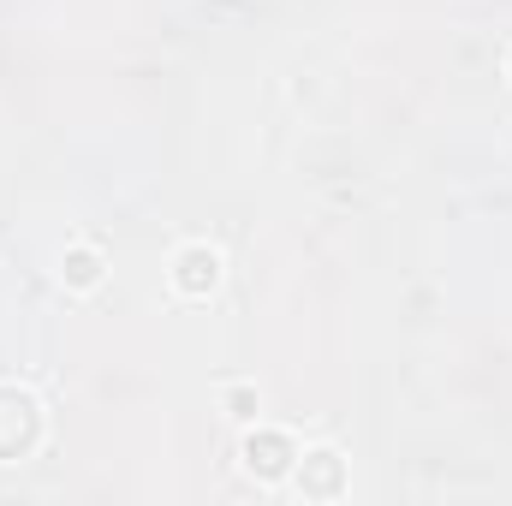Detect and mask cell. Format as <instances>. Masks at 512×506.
Segmentation results:
<instances>
[{
	"instance_id": "obj_2",
	"label": "cell",
	"mask_w": 512,
	"mask_h": 506,
	"mask_svg": "<svg viewBox=\"0 0 512 506\" xmlns=\"http://www.w3.org/2000/svg\"><path fill=\"white\" fill-rule=\"evenodd\" d=\"M298 435L292 429H274V423H245V441H239V471L262 483V489H280L286 477H292V465H298Z\"/></svg>"
},
{
	"instance_id": "obj_7",
	"label": "cell",
	"mask_w": 512,
	"mask_h": 506,
	"mask_svg": "<svg viewBox=\"0 0 512 506\" xmlns=\"http://www.w3.org/2000/svg\"><path fill=\"white\" fill-rule=\"evenodd\" d=\"M501 72H507V84H512V48H507V60H501Z\"/></svg>"
},
{
	"instance_id": "obj_4",
	"label": "cell",
	"mask_w": 512,
	"mask_h": 506,
	"mask_svg": "<svg viewBox=\"0 0 512 506\" xmlns=\"http://www.w3.org/2000/svg\"><path fill=\"white\" fill-rule=\"evenodd\" d=\"M286 483H292L304 501H340V495L352 489V465H346V453H340L334 441H316V447L298 453V465H292Z\"/></svg>"
},
{
	"instance_id": "obj_3",
	"label": "cell",
	"mask_w": 512,
	"mask_h": 506,
	"mask_svg": "<svg viewBox=\"0 0 512 506\" xmlns=\"http://www.w3.org/2000/svg\"><path fill=\"white\" fill-rule=\"evenodd\" d=\"M221 280H227V256H221V245H209V239L179 245L173 262H167V286H173V298H185V304H209V298L221 292Z\"/></svg>"
},
{
	"instance_id": "obj_5",
	"label": "cell",
	"mask_w": 512,
	"mask_h": 506,
	"mask_svg": "<svg viewBox=\"0 0 512 506\" xmlns=\"http://www.w3.org/2000/svg\"><path fill=\"white\" fill-rule=\"evenodd\" d=\"M54 274H60L66 292L84 298V292H96V286L108 280V256H102V245H90V239H72V245L60 251V268H54Z\"/></svg>"
},
{
	"instance_id": "obj_6",
	"label": "cell",
	"mask_w": 512,
	"mask_h": 506,
	"mask_svg": "<svg viewBox=\"0 0 512 506\" xmlns=\"http://www.w3.org/2000/svg\"><path fill=\"white\" fill-rule=\"evenodd\" d=\"M221 411H227L233 423H256V417H262V393H256V381H227V387H221Z\"/></svg>"
},
{
	"instance_id": "obj_1",
	"label": "cell",
	"mask_w": 512,
	"mask_h": 506,
	"mask_svg": "<svg viewBox=\"0 0 512 506\" xmlns=\"http://www.w3.org/2000/svg\"><path fill=\"white\" fill-rule=\"evenodd\" d=\"M48 447V405L24 381H0V465H24Z\"/></svg>"
}]
</instances>
